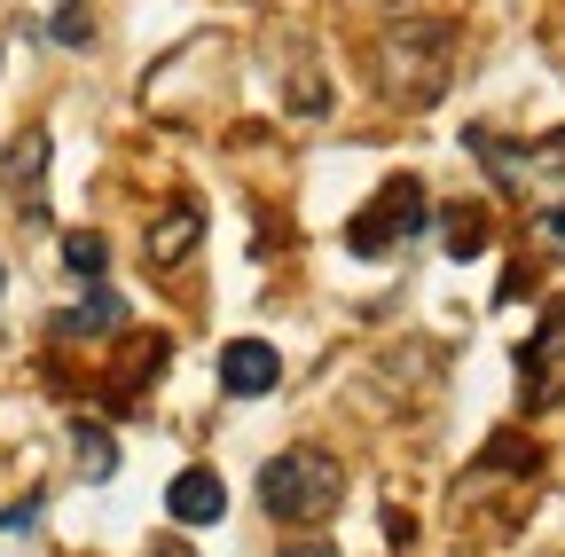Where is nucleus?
Returning <instances> with one entry per match:
<instances>
[{
	"label": "nucleus",
	"mask_w": 565,
	"mask_h": 557,
	"mask_svg": "<svg viewBox=\"0 0 565 557\" xmlns=\"http://www.w3.org/2000/svg\"><path fill=\"white\" fill-rule=\"evenodd\" d=\"M542 236H550V251H565V196H557L550 213H542Z\"/></svg>",
	"instance_id": "obj_16"
},
{
	"label": "nucleus",
	"mask_w": 565,
	"mask_h": 557,
	"mask_svg": "<svg viewBox=\"0 0 565 557\" xmlns=\"http://www.w3.org/2000/svg\"><path fill=\"white\" fill-rule=\"evenodd\" d=\"M141 557H196V549H189V542H150Z\"/></svg>",
	"instance_id": "obj_17"
},
{
	"label": "nucleus",
	"mask_w": 565,
	"mask_h": 557,
	"mask_svg": "<svg viewBox=\"0 0 565 557\" xmlns=\"http://www.w3.org/2000/svg\"><path fill=\"white\" fill-rule=\"evenodd\" d=\"M275 377H282V354L267 338H236L228 354H221V385L236 393V400H259V393H275Z\"/></svg>",
	"instance_id": "obj_6"
},
{
	"label": "nucleus",
	"mask_w": 565,
	"mask_h": 557,
	"mask_svg": "<svg viewBox=\"0 0 565 557\" xmlns=\"http://www.w3.org/2000/svg\"><path fill=\"white\" fill-rule=\"evenodd\" d=\"M0 526H9V534H24V526H40V495H24V503H9V511H0Z\"/></svg>",
	"instance_id": "obj_15"
},
{
	"label": "nucleus",
	"mask_w": 565,
	"mask_h": 557,
	"mask_svg": "<svg viewBox=\"0 0 565 557\" xmlns=\"http://www.w3.org/2000/svg\"><path fill=\"white\" fill-rule=\"evenodd\" d=\"M63 267H71V275H87V283H95V275L110 267V244H103V236H87V228H71V236H63Z\"/></svg>",
	"instance_id": "obj_13"
},
{
	"label": "nucleus",
	"mask_w": 565,
	"mask_h": 557,
	"mask_svg": "<svg viewBox=\"0 0 565 557\" xmlns=\"http://www.w3.org/2000/svg\"><path fill=\"white\" fill-rule=\"evenodd\" d=\"M440 236H448L456 259H471V251H487V213H479V204H448V213H440Z\"/></svg>",
	"instance_id": "obj_11"
},
{
	"label": "nucleus",
	"mask_w": 565,
	"mask_h": 557,
	"mask_svg": "<svg viewBox=\"0 0 565 557\" xmlns=\"http://www.w3.org/2000/svg\"><path fill=\"white\" fill-rule=\"evenodd\" d=\"M338 495H345V471H338V456H322V448H282V456H267V471H259V503H267V518H282V526H322V518L338 511Z\"/></svg>",
	"instance_id": "obj_1"
},
{
	"label": "nucleus",
	"mask_w": 565,
	"mask_h": 557,
	"mask_svg": "<svg viewBox=\"0 0 565 557\" xmlns=\"http://www.w3.org/2000/svg\"><path fill=\"white\" fill-rule=\"evenodd\" d=\"M526 408H550V400H565V307H550V322L534 330V345H526Z\"/></svg>",
	"instance_id": "obj_5"
},
{
	"label": "nucleus",
	"mask_w": 565,
	"mask_h": 557,
	"mask_svg": "<svg viewBox=\"0 0 565 557\" xmlns=\"http://www.w3.org/2000/svg\"><path fill=\"white\" fill-rule=\"evenodd\" d=\"M196 236H204V213H196V204H173V213L150 228V267H181L196 251Z\"/></svg>",
	"instance_id": "obj_9"
},
{
	"label": "nucleus",
	"mask_w": 565,
	"mask_h": 557,
	"mask_svg": "<svg viewBox=\"0 0 565 557\" xmlns=\"http://www.w3.org/2000/svg\"><path fill=\"white\" fill-rule=\"evenodd\" d=\"M416 221H424V189H416V181H385L370 213H353L345 251H353V259H377V251H393V244H401Z\"/></svg>",
	"instance_id": "obj_4"
},
{
	"label": "nucleus",
	"mask_w": 565,
	"mask_h": 557,
	"mask_svg": "<svg viewBox=\"0 0 565 557\" xmlns=\"http://www.w3.org/2000/svg\"><path fill=\"white\" fill-rule=\"evenodd\" d=\"M71 456H79V471H87V479H110V471H118V448H110V432H103V425H79V432H71Z\"/></svg>",
	"instance_id": "obj_12"
},
{
	"label": "nucleus",
	"mask_w": 565,
	"mask_h": 557,
	"mask_svg": "<svg viewBox=\"0 0 565 557\" xmlns=\"http://www.w3.org/2000/svg\"><path fill=\"white\" fill-rule=\"evenodd\" d=\"M282 557H338L330 542H299V549H282Z\"/></svg>",
	"instance_id": "obj_18"
},
{
	"label": "nucleus",
	"mask_w": 565,
	"mask_h": 557,
	"mask_svg": "<svg viewBox=\"0 0 565 557\" xmlns=\"http://www.w3.org/2000/svg\"><path fill=\"white\" fill-rule=\"evenodd\" d=\"M166 511L181 518V526H212L228 511V486H221V471H204V463H189L181 479H173V495H166Z\"/></svg>",
	"instance_id": "obj_7"
},
{
	"label": "nucleus",
	"mask_w": 565,
	"mask_h": 557,
	"mask_svg": "<svg viewBox=\"0 0 565 557\" xmlns=\"http://www.w3.org/2000/svg\"><path fill=\"white\" fill-rule=\"evenodd\" d=\"M40 181H47V126H24L9 142V196L24 213H40Z\"/></svg>",
	"instance_id": "obj_8"
},
{
	"label": "nucleus",
	"mask_w": 565,
	"mask_h": 557,
	"mask_svg": "<svg viewBox=\"0 0 565 557\" xmlns=\"http://www.w3.org/2000/svg\"><path fill=\"white\" fill-rule=\"evenodd\" d=\"M0 291H9V267H0Z\"/></svg>",
	"instance_id": "obj_19"
},
{
	"label": "nucleus",
	"mask_w": 565,
	"mask_h": 557,
	"mask_svg": "<svg viewBox=\"0 0 565 557\" xmlns=\"http://www.w3.org/2000/svg\"><path fill=\"white\" fill-rule=\"evenodd\" d=\"M377 72L393 103H433L456 79V24H401L377 40Z\"/></svg>",
	"instance_id": "obj_2"
},
{
	"label": "nucleus",
	"mask_w": 565,
	"mask_h": 557,
	"mask_svg": "<svg viewBox=\"0 0 565 557\" xmlns=\"http://www.w3.org/2000/svg\"><path fill=\"white\" fill-rule=\"evenodd\" d=\"M118 322H126V299L95 283V291H87L79 307H71V314H63V338H110Z\"/></svg>",
	"instance_id": "obj_10"
},
{
	"label": "nucleus",
	"mask_w": 565,
	"mask_h": 557,
	"mask_svg": "<svg viewBox=\"0 0 565 557\" xmlns=\"http://www.w3.org/2000/svg\"><path fill=\"white\" fill-rule=\"evenodd\" d=\"M471 158L503 181L511 196H526V189H550V181H565V126L550 133V142H526V150H511V142H494V133H471Z\"/></svg>",
	"instance_id": "obj_3"
},
{
	"label": "nucleus",
	"mask_w": 565,
	"mask_h": 557,
	"mask_svg": "<svg viewBox=\"0 0 565 557\" xmlns=\"http://www.w3.org/2000/svg\"><path fill=\"white\" fill-rule=\"evenodd\" d=\"M87 32H95V24H87L79 9H63V17H55V40H63V47H87Z\"/></svg>",
	"instance_id": "obj_14"
}]
</instances>
